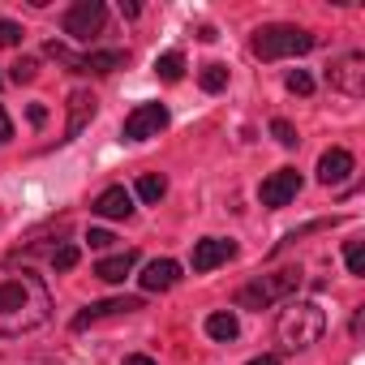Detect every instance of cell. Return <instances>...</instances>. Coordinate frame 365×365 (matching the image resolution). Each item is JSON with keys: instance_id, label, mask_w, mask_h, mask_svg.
<instances>
[{"instance_id": "cell-18", "label": "cell", "mask_w": 365, "mask_h": 365, "mask_svg": "<svg viewBox=\"0 0 365 365\" xmlns=\"http://www.w3.org/2000/svg\"><path fill=\"white\" fill-rule=\"evenodd\" d=\"M155 78L159 82H180V78H185V56H180V52H163L155 61Z\"/></svg>"}, {"instance_id": "cell-19", "label": "cell", "mask_w": 365, "mask_h": 365, "mask_svg": "<svg viewBox=\"0 0 365 365\" xmlns=\"http://www.w3.org/2000/svg\"><path fill=\"white\" fill-rule=\"evenodd\" d=\"M163 194H168V180H163L159 172H142V176H138V198H142V202H159Z\"/></svg>"}, {"instance_id": "cell-28", "label": "cell", "mask_w": 365, "mask_h": 365, "mask_svg": "<svg viewBox=\"0 0 365 365\" xmlns=\"http://www.w3.org/2000/svg\"><path fill=\"white\" fill-rule=\"evenodd\" d=\"M14 138V125H9V116H5V108H0V146H5Z\"/></svg>"}, {"instance_id": "cell-16", "label": "cell", "mask_w": 365, "mask_h": 365, "mask_svg": "<svg viewBox=\"0 0 365 365\" xmlns=\"http://www.w3.org/2000/svg\"><path fill=\"white\" fill-rule=\"evenodd\" d=\"M133 267H138V250H120V254L95 262V275H99L103 284H125V275H129Z\"/></svg>"}, {"instance_id": "cell-10", "label": "cell", "mask_w": 365, "mask_h": 365, "mask_svg": "<svg viewBox=\"0 0 365 365\" xmlns=\"http://www.w3.org/2000/svg\"><path fill=\"white\" fill-rule=\"evenodd\" d=\"M133 309H142V297H112V301H91L78 318H73V331H86V327H95V322H103V318H120V314H133Z\"/></svg>"}, {"instance_id": "cell-12", "label": "cell", "mask_w": 365, "mask_h": 365, "mask_svg": "<svg viewBox=\"0 0 365 365\" xmlns=\"http://www.w3.org/2000/svg\"><path fill=\"white\" fill-rule=\"evenodd\" d=\"M352 172H356L352 150H344V146L322 150V159H318V180H322V185H344V180H348Z\"/></svg>"}, {"instance_id": "cell-21", "label": "cell", "mask_w": 365, "mask_h": 365, "mask_svg": "<svg viewBox=\"0 0 365 365\" xmlns=\"http://www.w3.org/2000/svg\"><path fill=\"white\" fill-rule=\"evenodd\" d=\"M39 78V61H31V56H22V61H14L9 65V82H18V86H26V82H35Z\"/></svg>"}, {"instance_id": "cell-2", "label": "cell", "mask_w": 365, "mask_h": 365, "mask_svg": "<svg viewBox=\"0 0 365 365\" xmlns=\"http://www.w3.org/2000/svg\"><path fill=\"white\" fill-rule=\"evenodd\" d=\"M322 331H327V314H322V305H314V301H292V305L279 314V322H275V335H279V344H284L288 352L318 344Z\"/></svg>"}, {"instance_id": "cell-30", "label": "cell", "mask_w": 365, "mask_h": 365, "mask_svg": "<svg viewBox=\"0 0 365 365\" xmlns=\"http://www.w3.org/2000/svg\"><path fill=\"white\" fill-rule=\"evenodd\" d=\"M125 365H155L150 356H142V352H133V356H125Z\"/></svg>"}, {"instance_id": "cell-3", "label": "cell", "mask_w": 365, "mask_h": 365, "mask_svg": "<svg viewBox=\"0 0 365 365\" xmlns=\"http://www.w3.org/2000/svg\"><path fill=\"white\" fill-rule=\"evenodd\" d=\"M254 56L258 61H284V56H305L318 48V35L301 31V26H262L254 31Z\"/></svg>"}, {"instance_id": "cell-29", "label": "cell", "mask_w": 365, "mask_h": 365, "mask_svg": "<svg viewBox=\"0 0 365 365\" xmlns=\"http://www.w3.org/2000/svg\"><path fill=\"white\" fill-rule=\"evenodd\" d=\"M48 120V108L43 103H31V125H43Z\"/></svg>"}, {"instance_id": "cell-1", "label": "cell", "mask_w": 365, "mask_h": 365, "mask_svg": "<svg viewBox=\"0 0 365 365\" xmlns=\"http://www.w3.org/2000/svg\"><path fill=\"white\" fill-rule=\"evenodd\" d=\"M52 318L43 279L26 267H0V335H26Z\"/></svg>"}, {"instance_id": "cell-27", "label": "cell", "mask_w": 365, "mask_h": 365, "mask_svg": "<svg viewBox=\"0 0 365 365\" xmlns=\"http://www.w3.org/2000/svg\"><path fill=\"white\" fill-rule=\"evenodd\" d=\"M112 241H116V237H112L108 228H91V232H86V245H91V250H108Z\"/></svg>"}, {"instance_id": "cell-5", "label": "cell", "mask_w": 365, "mask_h": 365, "mask_svg": "<svg viewBox=\"0 0 365 365\" xmlns=\"http://www.w3.org/2000/svg\"><path fill=\"white\" fill-rule=\"evenodd\" d=\"M48 56H56V61H65L73 73H116V69H125V52L120 48H108V52H86V56H73L69 48H61V43H48Z\"/></svg>"}, {"instance_id": "cell-9", "label": "cell", "mask_w": 365, "mask_h": 365, "mask_svg": "<svg viewBox=\"0 0 365 365\" xmlns=\"http://www.w3.org/2000/svg\"><path fill=\"white\" fill-rule=\"evenodd\" d=\"M297 194H301V172H297V168H279V172H271V176L262 180V190H258L262 207H271V211L288 207Z\"/></svg>"}, {"instance_id": "cell-25", "label": "cell", "mask_w": 365, "mask_h": 365, "mask_svg": "<svg viewBox=\"0 0 365 365\" xmlns=\"http://www.w3.org/2000/svg\"><path fill=\"white\" fill-rule=\"evenodd\" d=\"M284 86H288L292 95H314V78H309L305 69H292V73L284 78Z\"/></svg>"}, {"instance_id": "cell-8", "label": "cell", "mask_w": 365, "mask_h": 365, "mask_svg": "<svg viewBox=\"0 0 365 365\" xmlns=\"http://www.w3.org/2000/svg\"><path fill=\"white\" fill-rule=\"evenodd\" d=\"M327 82H331L335 91H344L348 99H361V95H365V56H361V52H348L344 61H335V65L327 69Z\"/></svg>"}, {"instance_id": "cell-22", "label": "cell", "mask_w": 365, "mask_h": 365, "mask_svg": "<svg viewBox=\"0 0 365 365\" xmlns=\"http://www.w3.org/2000/svg\"><path fill=\"white\" fill-rule=\"evenodd\" d=\"M271 138H275L279 146H288V150L301 142V138H297V129H292V120H284V116H275V120H271Z\"/></svg>"}, {"instance_id": "cell-13", "label": "cell", "mask_w": 365, "mask_h": 365, "mask_svg": "<svg viewBox=\"0 0 365 365\" xmlns=\"http://www.w3.org/2000/svg\"><path fill=\"white\" fill-rule=\"evenodd\" d=\"M138 284H142L146 292H168V288L180 284V262H172V258H155V262L142 267Z\"/></svg>"}, {"instance_id": "cell-31", "label": "cell", "mask_w": 365, "mask_h": 365, "mask_svg": "<svg viewBox=\"0 0 365 365\" xmlns=\"http://www.w3.org/2000/svg\"><path fill=\"white\" fill-rule=\"evenodd\" d=\"M250 365H279V356H275V352H267V356H254Z\"/></svg>"}, {"instance_id": "cell-6", "label": "cell", "mask_w": 365, "mask_h": 365, "mask_svg": "<svg viewBox=\"0 0 365 365\" xmlns=\"http://www.w3.org/2000/svg\"><path fill=\"white\" fill-rule=\"evenodd\" d=\"M103 22H108V9H103V0H78V5L65 14V35L69 39H78V43H86V39H95L99 31H103Z\"/></svg>"}, {"instance_id": "cell-15", "label": "cell", "mask_w": 365, "mask_h": 365, "mask_svg": "<svg viewBox=\"0 0 365 365\" xmlns=\"http://www.w3.org/2000/svg\"><path fill=\"white\" fill-rule=\"evenodd\" d=\"M95 116V95L91 91H73L69 95V125H65V142H73L82 129H86V120Z\"/></svg>"}, {"instance_id": "cell-14", "label": "cell", "mask_w": 365, "mask_h": 365, "mask_svg": "<svg viewBox=\"0 0 365 365\" xmlns=\"http://www.w3.org/2000/svg\"><path fill=\"white\" fill-rule=\"evenodd\" d=\"M91 211L103 215V220H129V215H133V198H129L125 185H112V190H103V194L91 202Z\"/></svg>"}, {"instance_id": "cell-24", "label": "cell", "mask_w": 365, "mask_h": 365, "mask_svg": "<svg viewBox=\"0 0 365 365\" xmlns=\"http://www.w3.org/2000/svg\"><path fill=\"white\" fill-rule=\"evenodd\" d=\"M344 262H348L352 275H365V245H361V241H348V245H344Z\"/></svg>"}, {"instance_id": "cell-4", "label": "cell", "mask_w": 365, "mask_h": 365, "mask_svg": "<svg viewBox=\"0 0 365 365\" xmlns=\"http://www.w3.org/2000/svg\"><path fill=\"white\" fill-rule=\"evenodd\" d=\"M297 284H301V271H297V267H284V271H275V275H258V279H250V284L237 292V305H241V309H267V305L292 297Z\"/></svg>"}, {"instance_id": "cell-23", "label": "cell", "mask_w": 365, "mask_h": 365, "mask_svg": "<svg viewBox=\"0 0 365 365\" xmlns=\"http://www.w3.org/2000/svg\"><path fill=\"white\" fill-rule=\"evenodd\" d=\"M78 258H82V250H78V245H61V250H52V267H56V271H73V267H78Z\"/></svg>"}, {"instance_id": "cell-7", "label": "cell", "mask_w": 365, "mask_h": 365, "mask_svg": "<svg viewBox=\"0 0 365 365\" xmlns=\"http://www.w3.org/2000/svg\"><path fill=\"white\" fill-rule=\"evenodd\" d=\"M159 129H168V108L163 103H138L129 116H125V142H146V138H159Z\"/></svg>"}, {"instance_id": "cell-26", "label": "cell", "mask_w": 365, "mask_h": 365, "mask_svg": "<svg viewBox=\"0 0 365 365\" xmlns=\"http://www.w3.org/2000/svg\"><path fill=\"white\" fill-rule=\"evenodd\" d=\"M22 43V26L18 22H0V48H18Z\"/></svg>"}, {"instance_id": "cell-17", "label": "cell", "mask_w": 365, "mask_h": 365, "mask_svg": "<svg viewBox=\"0 0 365 365\" xmlns=\"http://www.w3.org/2000/svg\"><path fill=\"white\" fill-rule=\"evenodd\" d=\"M207 335H211V339H220V344H232V339L241 335L237 314H232V309H215V314L207 318Z\"/></svg>"}, {"instance_id": "cell-20", "label": "cell", "mask_w": 365, "mask_h": 365, "mask_svg": "<svg viewBox=\"0 0 365 365\" xmlns=\"http://www.w3.org/2000/svg\"><path fill=\"white\" fill-rule=\"evenodd\" d=\"M198 82H202V91H211V95H215V91H224V86H228V65H215V61H211V65H202Z\"/></svg>"}, {"instance_id": "cell-32", "label": "cell", "mask_w": 365, "mask_h": 365, "mask_svg": "<svg viewBox=\"0 0 365 365\" xmlns=\"http://www.w3.org/2000/svg\"><path fill=\"white\" fill-rule=\"evenodd\" d=\"M0 86H5V78H0Z\"/></svg>"}, {"instance_id": "cell-11", "label": "cell", "mask_w": 365, "mask_h": 365, "mask_svg": "<svg viewBox=\"0 0 365 365\" xmlns=\"http://www.w3.org/2000/svg\"><path fill=\"white\" fill-rule=\"evenodd\" d=\"M228 258H237V241L207 237V241H198V245H194V271H198V275H207V271L224 267Z\"/></svg>"}]
</instances>
